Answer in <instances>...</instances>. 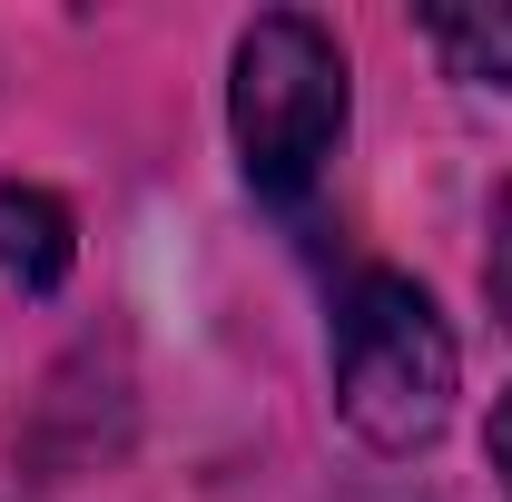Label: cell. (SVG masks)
<instances>
[{"mask_svg": "<svg viewBox=\"0 0 512 502\" xmlns=\"http://www.w3.org/2000/svg\"><path fill=\"white\" fill-rule=\"evenodd\" d=\"M227 128H237L247 188L296 207L325 178L335 138H345V50H335V30L306 20V10L247 20L237 69H227Z\"/></svg>", "mask_w": 512, "mask_h": 502, "instance_id": "1", "label": "cell"}, {"mask_svg": "<svg viewBox=\"0 0 512 502\" xmlns=\"http://www.w3.org/2000/svg\"><path fill=\"white\" fill-rule=\"evenodd\" d=\"M335 414L375 453H424L453 414V335L414 276H355L335 306Z\"/></svg>", "mask_w": 512, "mask_h": 502, "instance_id": "2", "label": "cell"}, {"mask_svg": "<svg viewBox=\"0 0 512 502\" xmlns=\"http://www.w3.org/2000/svg\"><path fill=\"white\" fill-rule=\"evenodd\" d=\"M69 276V207L40 188H10L0 178V286L20 296H50Z\"/></svg>", "mask_w": 512, "mask_h": 502, "instance_id": "3", "label": "cell"}, {"mask_svg": "<svg viewBox=\"0 0 512 502\" xmlns=\"http://www.w3.org/2000/svg\"><path fill=\"white\" fill-rule=\"evenodd\" d=\"M424 30L453 50L463 79H512V10H424Z\"/></svg>", "mask_w": 512, "mask_h": 502, "instance_id": "4", "label": "cell"}, {"mask_svg": "<svg viewBox=\"0 0 512 502\" xmlns=\"http://www.w3.org/2000/svg\"><path fill=\"white\" fill-rule=\"evenodd\" d=\"M483 296H493V315L512 325V188L493 197V247H483Z\"/></svg>", "mask_w": 512, "mask_h": 502, "instance_id": "5", "label": "cell"}, {"mask_svg": "<svg viewBox=\"0 0 512 502\" xmlns=\"http://www.w3.org/2000/svg\"><path fill=\"white\" fill-rule=\"evenodd\" d=\"M493 463H503V483H512V404L493 414Z\"/></svg>", "mask_w": 512, "mask_h": 502, "instance_id": "6", "label": "cell"}]
</instances>
